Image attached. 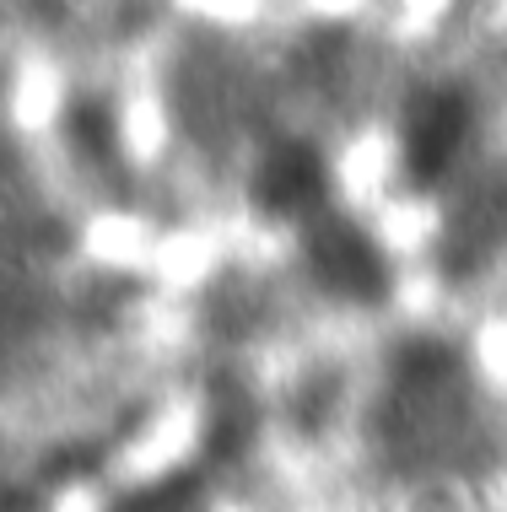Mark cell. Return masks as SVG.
<instances>
[{
  "label": "cell",
  "mask_w": 507,
  "mask_h": 512,
  "mask_svg": "<svg viewBox=\"0 0 507 512\" xmlns=\"http://www.w3.org/2000/svg\"><path fill=\"white\" fill-rule=\"evenodd\" d=\"M308 270L335 302H351V308H373L389 292V259L356 221H313Z\"/></svg>",
  "instance_id": "cell-1"
},
{
  "label": "cell",
  "mask_w": 507,
  "mask_h": 512,
  "mask_svg": "<svg viewBox=\"0 0 507 512\" xmlns=\"http://www.w3.org/2000/svg\"><path fill=\"white\" fill-rule=\"evenodd\" d=\"M470 98L454 87H437V92H421L416 108L405 114V135H400V157H405V173L416 184H432L443 178L448 168L459 162L464 141H470Z\"/></svg>",
  "instance_id": "cell-2"
},
{
  "label": "cell",
  "mask_w": 507,
  "mask_h": 512,
  "mask_svg": "<svg viewBox=\"0 0 507 512\" xmlns=\"http://www.w3.org/2000/svg\"><path fill=\"white\" fill-rule=\"evenodd\" d=\"M324 189H330V173H324L319 151L308 141H281L276 151L259 157L249 195L259 205V216H270V221H308L319 211Z\"/></svg>",
  "instance_id": "cell-3"
}]
</instances>
